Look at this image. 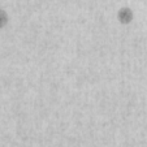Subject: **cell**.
<instances>
[{
  "label": "cell",
  "mask_w": 147,
  "mask_h": 147,
  "mask_svg": "<svg viewBox=\"0 0 147 147\" xmlns=\"http://www.w3.org/2000/svg\"><path fill=\"white\" fill-rule=\"evenodd\" d=\"M7 22H8V16H7L5 11L0 9V29L4 28L7 25Z\"/></svg>",
  "instance_id": "1"
}]
</instances>
